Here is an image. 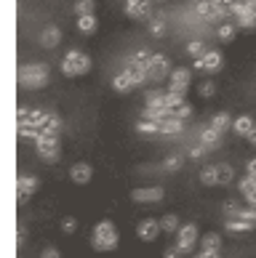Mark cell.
I'll list each match as a JSON object with an SVG mask.
<instances>
[{
  "instance_id": "1",
  "label": "cell",
  "mask_w": 256,
  "mask_h": 258,
  "mask_svg": "<svg viewBox=\"0 0 256 258\" xmlns=\"http://www.w3.org/2000/svg\"><path fill=\"white\" fill-rule=\"evenodd\" d=\"M118 242H120L118 229H115V224H112L110 218H104V221H99L96 226H93V232H91V247L93 250L110 253V250L118 247Z\"/></svg>"
},
{
  "instance_id": "2",
  "label": "cell",
  "mask_w": 256,
  "mask_h": 258,
  "mask_svg": "<svg viewBox=\"0 0 256 258\" xmlns=\"http://www.w3.org/2000/svg\"><path fill=\"white\" fill-rule=\"evenodd\" d=\"M88 72H91V56L83 53L80 48L67 51V56L62 59V75H67V78H80V75H88Z\"/></svg>"
},
{
  "instance_id": "3",
  "label": "cell",
  "mask_w": 256,
  "mask_h": 258,
  "mask_svg": "<svg viewBox=\"0 0 256 258\" xmlns=\"http://www.w3.org/2000/svg\"><path fill=\"white\" fill-rule=\"evenodd\" d=\"M48 78H51V72L45 64H24L22 70H19V83L30 91L43 88V85L48 83Z\"/></svg>"
},
{
  "instance_id": "4",
  "label": "cell",
  "mask_w": 256,
  "mask_h": 258,
  "mask_svg": "<svg viewBox=\"0 0 256 258\" xmlns=\"http://www.w3.org/2000/svg\"><path fill=\"white\" fill-rule=\"evenodd\" d=\"M35 149L40 160L45 162H56L62 157V144H59V133H51V131H40V136L35 141Z\"/></svg>"
},
{
  "instance_id": "5",
  "label": "cell",
  "mask_w": 256,
  "mask_h": 258,
  "mask_svg": "<svg viewBox=\"0 0 256 258\" xmlns=\"http://www.w3.org/2000/svg\"><path fill=\"white\" fill-rule=\"evenodd\" d=\"M166 78H171V61H168V56L152 53V59H149V83L160 85Z\"/></svg>"
},
{
  "instance_id": "6",
  "label": "cell",
  "mask_w": 256,
  "mask_h": 258,
  "mask_svg": "<svg viewBox=\"0 0 256 258\" xmlns=\"http://www.w3.org/2000/svg\"><path fill=\"white\" fill-rule=\"evenodd\" d=\"M222 67H224V59H222V53L214 51V48H208L200 59H195V72L216 75V72H222Z\"/></svg>"
},
{
  "instance_id": "7",
  "label": "cell",
  "mask_w": 256,
  "mask_h": 258,
  "mask_svg": "<svg viewBox=\"0 0 256 258\" xmlns=\"http://www.w3.org/2000/svg\"><path fill=\"white\" fill-rule=\"evenodd\" d=\"M197 240H200V237H197V226H195V224H184V226L176 232V247H179L184 255H187V253H195V242H197Z\"/></svg>"
},
{
  "instance_id": "8",
  "label": "cell",
  "mask_w": 256,
  "mask_h": 258,
  "mask_svg": "<svg viewBox=\"0 0 256 258\" xmlns=\"http://www.w3.org/2000/svg\"><path fill=\"white\" fill-rule=\"evenodd\" d=\"M189 83H192V70H187V67H182V70H174L168 78V91L174 93H187Z\"/></svg>"
},
{
  "instance_id": "9",
  "label": "cell",
  "mask_w": 256,
  "mask_h": 258,
  "mask_svg": "<svg viewBox=\"0 0 256 258\" xmlns=\"http://www.w3.org/2000/svg\"><path fill=\"white\" fill-rule=\"evenodd\" d=\"M37 186H40V181H37L35 176H19V181H16V203L19 205L27 203V200L37 192Z\"/></svg>"
},
{
  "instance_id": "10",
  "label": "cell",
  "mask_w": 256,
  "mask_h": 258,
  "mask_svg": "<svg viewBox=\"0 0 256 258\" xmlns=\"http://www.w3.org/2000/svg\"><path fill=\"white\" fill-rule=\"evenodd\" d=\"M160 232H163V229H160L158 218H141L139 226H136V234H139L141 242H155L160 237Z\"/></svg>"
},
{
  "instance_id": "11",
  "label": "cell",
  "mask_w": 256,
  "mask_h": 258,
  "mask_svg": "<svg viewBox=\"0 0 256 258\" xmlns=\"http://www.w3.org/2000/svg\"><path fill=\"white\" fill-rule=\"evenodd\" d=\"M166 197L163 186H139L131 192V200L134 203H160V200Z\"/></svg>"
},
{
  "instance_id": "12",
  "label": "cell",
  "mask_w": 256,
  "mask_h": 258,
  "mask_svg": "<svg viewBox=\"0 0 256 258\" xmlns=\"http://www.w3.org/2000/svg\"><path fill=\"white\" fill-rule=\"evenodd\" d=\"M112 88H115L118 93H128V91H134V88H139L136 85V78H134V72L128 70H123V72H118L115 75V80H112Z\"/></svg>"
},
{
  "instance_id": "13",
  "label": "cell",
  "mask_w": 256,
  "mask_h": 258,
  "mask_svg": "<svg viewBox=\"0 0 256 258\" xmlns=\"http://www.w3.org/2000/svg\"><path fill=\"white\" fill-rule=\"evenodd\" d=\"M70 178L75 181V184H88V181L93 178V168L88 165V162H75V165L70 168Z\"/></svg>"
},
{
  "instance_id": "14",
  "label": "cell",
  "mask_w": 256,
  "mask_h": 258,
  "mask_svg": "<svg viewBox=\"0 0 256 258\" xmlns=\"http://www.w3.org/2000/svg\"><path fill=\"white\" fill-rule=\"evenodd\" d=\"M253 128H256V122H253L251 114H240V117L232 120V133H235V136H240V139H248Z\"/></svg>"
},
{
  "instance_id": "15",
  "label": "cell",
  "mask_w": 256,
  "mask_h": 258,
  "mask_svg": "<svg viewBox=\"0 0 256 258\" xmlns=\"http://www.w3.org/2000/svg\"><path fill=\"white\" fill-rule=\"evenodd\" d=\"M152 0H126V14L131 19H147Z\"/></svg>"
},
{
  "instance_id": "16",
  "label": "cell",
  "mask_w": 256,
  "mask_h": 258,
  "mask_svg": "<svg viewBox=\"0 0 256 258\" xmlns=\"http://www.w3.org/2000/svg\"><path fill=\"white\" fill-rule=\"evenodd\" d=\"M45 122H48V112H45V109H30L27 120H24V122H19V125H30V128L43 131V128H45Z\"/></svg>"
},
{
  "instance_id": "17",
  "label": "cell",
  "mask_w": 256,
  "mask_h": 258,
  "mask_svg": "<svg viewBox=\"0 0 256 258\" xmlns=\"http://www.w3.org/2000/svg\"><path fill=\"white\" fill-rule=\"evenodd\" d=\"M59 40H62V30L56 24H48L43 30V35H40V43L45 45V48H56L59 45Z\"/></svg>"
},
{
  "instance_id": "18",
  "label": "cell",
  "mask_w": 256,
  "mask_h": 258,
  "mask_svg": "<svg viewBox=\"0 0 256 258\" xmlns=\"http://www.w3.org/2000/svg\"><path fill=\"white\" fill-rule=\"evenodd\" d=\"M200 144H203L206 149H216V147L222 144V133H219V131H214L211 125L203 128V131H200Z\"/></svg>"
},
{
  "instance_id": "19",
  "label": "cell",
  "mask_w": 256,
  "mask_h": 258,
  "mask_svg": "<svg viewBox=\"0 0 256 258\" xmlns=\"http://www.w3.org/2000/svg\"><path fill=\"white\" fill-rule=\"evenodd\" d=\"M235 35H238V22H222L219 30H216V37H219L222 43H232Z\"/></svg>"
},
{
  "instance_id": "20",
  "label": "cell",
  "mask_w": 256,
  "mask_h": 258,
  "mask_svg": "<svg viewBox=\"0 0 256 258\" xmlns=\"http://www.w3.org/2000/svg\"><path fill=\"white\" fill-rule=\"evenodd\" d=\"M182 128H184V120H179V117L160 120V133H163V136H176Z\"/></svg>"
},
{
  "instance_id": "21",
  "label": "cell",
  "mask_w": 256,
  "mask_h": 258,
  "mask_svg": "<svg viewBox=\"0 0 256 258\" xmlns=\"http://www.w3.org/2000/svg\"><path fill=\"white\" fill-rule=\"evenodd\" d=\"M160 229H163L166 234H176L179 229H182V224H179V216H176V213H166V216H160Z\"/></svg>"
},
{
  "instance_id": "22",
  "label": "cell",
  "mask_w": 256,
  "mask_h": 258,
  "mask_svg": "<svg viewBox=\"0 0 256 258\" xmlns=\"http://www.w3.org/2000/svg\"><path fill=\"white\" fill-rule=\"evenodd\" d=\"M200 184H206V186H216V184H219V165H206L200 170Z\"/></svg>"
},
{
  "instance_id": "23",
  "label": "cell",
  "mask_w": 256,
  "mask_h": 258,
  "mask_svg": "<svg viewBox=\"0 0 256 258\" xmlns=\"http://www.w3.org/2000/svg\"><path fill=\"white\" fill-rule=\"evenodd\" d=\"M195 11H197V16H203V19H219V14H216V6L211 3V0H197L195 3Z\"/></svg>"
},
{
  "instance_id": "24",
  "label": "cell",
  "mask_w": 256,
  "mask_h": 258,
  "mask_svg": "<svg viewBox=\"0 0 256 258\" xmlns=\"http://www.w3.org/2000/svg\"><path fill=\"white\" fill-rule=\"evenodd\" d=\"M78 30H80L83 35H93V32L99 30L96 16H93V14H88V16H78Z\"/></svg>"
},
{
  "instance_id": "25",
  "label": "cell",
  "mask_w": 256,
  "mask_h": 258,
  "mask_svg": "<svg viewBox=\"0 0 256 258\" xmlns=\"http://www.w3.org/2000/svg\"><path fill=\"white\" fill-rule=\"evenodd\" d=\"M219 247H222V237L216 234V232L200 237V250H214V253H219Z\"/></svg>"
},
{
  "instance_id": "26",
  "label": "cell",
  "mask_w": 256,
  "mask_h": 258,
  "mask_svg": "<svg viewBox=\"0 0 256 258\" xmlns=\"http://www.w3.org/2000/svg\"><path fill=\"white\" fill-rule=\"evenodd\" d=\"M211 128H214V131H219V133H224L227 128H232V117H230L227 112L214 114V117H211Z\"/></svg>"
},
{
  "instance_id": "27",
  "label": "cell",
  "mask_w": 256,
  "mask_h": 258,
  "mask_svg": "<svg viewBox=\"0 0 256 258\" xmlns=\"http://www.w3.org/2000/svg\"><path fill=\"white\" fill-rule=\"evenodd\" d=\"M136 133H141V136H155V133H160V122H155V120H139L136 122Z\"/></svg>"
},
{
  "instance_id": "28",
  "label": "cell",
  "mask_w": 256,
  "mask_h": 258,
  "mask_svg": "<svg viewBox=\"0 0 256 258\" xmlns=\"http://www.w3.org/2000/svg\"><path fill=\"white\" fill-rule=\"evenodd\" d=\"M235 181V170L230 162H219V186H230Z\"/></svg>"
},
{
  "instance_id": "29",
  "label": "cell",
  "mask_w": 256,
  "mask_h": 258,
  "mask_svg": "<svg viewBox=\"0 0 256 258\" xmlns=\"http://www.w3.org/2000/svg\"><path fill=\"white\" fill-rule=\"evenodd\" d=\"M227 232H251V229H256L253 224L248 221H240V218H227Z\"/></svg>"
},
{
  "instance_id": "30",
  "label": "cell",
  "mask_w": 256,
  "mask_h": 258,
  "mask_svg": "<svg viewBox=\"0 0 256 258\" xmlns=\"http://www.w3.org/2000/svg\"><path fill=\"white\" fill-rule=\"evenodd\" d=\"M93 8H96V3H93V0H75L72 11L78 14V16H88V14H93Z\"/></svg>"
},
{
  "instance_id": "31",
  "label": "cell",
  "mask_w": 256,
  "mask_h": 258,
  "mask_svg": "<svg viewBox=\"0 0 256 258\" xmlns=\"http://www.w3.org/2000/svg\"><path fill=\"white\" fill-rule=\"evenodd\" d=\"M184 104V93H174V91H166V109H179Z\"/></svg>"
},
{
  "instance_id": "32",
  "label": "cell",
  "mask_w": 256,
  "mask_h": 258,
  "mask_svg": "<svg viewBox=\"0 0 256 258\" xmlns=\"http://www.w3.org/2000/svg\"><path fill=\"white\" fill-rule=\"evenodd\" d=\"M240 195H243V200L245 197H251V195H256V181L245 173V178H240Z\"/></svg>"
},
{
  "instance_id": "33",
  "label": "cell",
  "mask_w": 256,
  "mask_h": 258,
  "mask_svg": "<svg viewBox=\"0 0 256 258\" xmlns=\"http://www.w3.org/2000/svg\"><path fill=\"white\" fill-rule=\"evenodd\" d=\"M149 32H152L155 37H163V35H166V19H163V16L149 19Z\"/></svg>"
},
{
  "instance_id": "34",
  "label": "cell",
  "mask_w": 256,
  "mask_h": 258,
  "mask_svg": "<svg viewBox=\"0 0 256 258\" xmlns=\"http://www.w3.org/2000/svg\"><path fill=\"white\" fill-rule=\"evenodd\" d=\"M222 210H224V216H227V218H238V213H240L243 208H240V203H238V200L232 197V200H227V203L222 205Z\"/></svg>"
},
{
  "instance_id": "35",
  "label": "cell",
  "mask_w": 256,
  "mask_h": 258,
  "mask_svg": "<svg viewBox=\"0 0 256 258\" xmlns=\"http://www.w3.org/2000/svg\"><path fill=\"white\" fill-rule=\"evenodd\" d=\"M62 125H64V122H62V117H59V114H56V112H48V122H45V128H43V131L62 133Z\"/></svg>"
},
{
  "instance_id": "36",
  "label": "cell",
  "mask_w": 256,
  "mask_h": 258,
  "mask_svg": "<svg viewBox=\"0 0 256 258\" xmlns=\"http://www.w3.org/2000/svg\"><path fill=\"white\" fill-rule=\"evenodd\" d=\"M197 93H200L203 99H211V96H216V83H214V80H203L200 85H197Z\"/></svg>"
},
{
  "instance_id": "37",
  "label": "cell",
  "mask_w": 256,
  "mask_h": 258,
  "mask_svg": "<svg viewBox=\"0 0 256 258\" xmlns=\"http://www.w3.org/2000/svg\"><path fill=\"white\" fill-rule=\"evenodd\" d=\"M208 48H206V43H200V40H192V43H187V53L192 56V59H200V56L206 53Z\"/></svg>"
},
{
  "instance_id": "38",
  "label": "cell",
  "mask_w": 256,
  "mask_h": 258,
  "mask_svg": "<svg viewBox=\"0 0 256 258\" xmlns=\"http://www.w3.org/2000/svg\"><path fill=\"white\" fill-rule=\"evenodd\" d=\"M238 218L240 221H248V224H253L256 226V208H251V205H245L240 213H238Z\"/></svg>"
},
{
  "instance_id": "39",
  "label": "cell",
  "mask_w": 256,
  "mask_h": 258,
  "mask_svg": "<svg viewBox=\"0 0 256 258\" xmlns=\"http://www.w3.org/2000/svg\"><path fill=\"white\" fill-rule=\"evenodd\" d=\"M75 229H78V218H75V216H64L62 218V232L64 234H72Z\"/></svg>"
},
{
  "instance_id": "40",
  "label": "cell",
  "mask_w": 256,
  "mask_h": 258,
  "mask_svg": "<svg viewBox=\"0 0 256 258\" xmlns=\"http://www.w3.org/2000/svg\"><path fill=\"white\" fill-rule=\"evenodd\" d=\"M179 168H182V157H176V155L166 157V162H163V170H166V173H171V170H179Z\"/></svg>"
},
{
  "instance_id": "41",
  "label": "cell",
  "mask_w": 256,
  "mask_h": 258,
  "mask_svg": "<svg viewBox=\"0 0 256 258\" xmlns=\"http://www.w3.org/2000/svg\"><path fill=\"white\" fill-rule=\"evenodd\" d=\"M19 136H22V139H32V141H37L40 131H37V128H30V125H19Z\"/></svg>"
},
{
  "instance_id": "42",
  "label": "cell",
  "mask_w": 256,
  "mask_h": 258,
  "mask_svg": "<svg viewBox=\"0 0 256 258\" xmlns=\"http://www.w3.org/2000/svg\"><path fill=\"white\" fill-rule=\"evenodd\" d=\"M174 117H179V120H187V117H192V107H189V104L184 101L179 109H174Z\"/></svg>"
},
{
  "instance_id": "43",
  "label": "cell",
  "mask_w": 256,
  "mask_h": 258,
  "mask_svg": "<svg viewBox=\"0 0 256 258\" xmlns=\"http://www.w3.org/2000/svg\"><path fill=\"white\" fill-rule=\"evenodd\" d=\"M208 155V149L203 147V144H197V147H192V149H189V157H192V160H203Z\"/></svg>"
},
{
  "instance_id": "44",
  "label": "cell",
  "mask_w": 256,
  "mask_h": 258,
  "mask_svg": "<svg viewBox=\"0 0 256 258\" xmlns=\"http://www.w3.org/2000/svg\"><path fill=\"white\" fill-rule=\"evenodd\" d=\"M184 253L182 250H179V247L174 245V247H166V250H163V258H182Z\"/></svg>"
},
{
  "instance_id": "45",
  "label": "cell",
  "mask_w": 256,
  "mask_h": 258,
  "mask_svg": "<svg viewBox=\"0 0 256 258\" xmlns=\"http://www.w3.org/2000/svg\"><path fill=\"white\" fill-rule=\"evenodd\" d=\"M40 258H62V255H59V250H56V247H45V250L40 253Z\"/></svg>"
},
{
  "instance_id": "46",
  "label": "cell",
  "mask_w": 256,
  "mask_h": 258,
  "mask_svg": "<svg viewBox=\"0 0 256 258\" xmlns=\"http://www.w3.org/2000/svg\"><path fill=\"white\" fill-rule=\"evenodd\" d=\"M24 240H27V232H24L22 226H19V229H16V247H22V245H24Z\"/></svg>"
},
{
  "instance_id": "47",
  "label": "cell",
  "mask_w": 256,
  "mask_h": 258,
  "mask_svg": "<svg viewBox=\"0 0 256 258\" xmlns=\"http://www.w3.org/2000/svg\"><path fill=\"white\" fill-rule=\"evenodd\" d=\"M245 170H248V176L256 181V157H251V160H248V165H245Z\"/></svg>"
},
{
  "instance_id": "48",
  "label": "cell",
  "mask_w": 256,
  "mask_h": 258,
  "mask_svg": "<svg viewBox=\"0 0 256 258\" xmlns=\"http://www.w3.org/2000/svg\"><path fill=\"white\" fill-rule=\"evenodd\" d=\"M195 258H219V253H214V250H200V253H195Z\"/></svg>"
},
{
  "instance_id": "49",
  "label": "cell",
  "mask_w": 256,
  "mask_h": 258,
  "mask_svg": "<svg viewBox=\"0 0 256 258\" xmlns=\"http://www.w3.org/2000/svg\"><path fill=\"white\" fill-rule=\"evenodd\" d=\"M248 144H251V147H256V128L251 131V136H248Z\"/></svg>"
},
{
  "instance_id": "50",
  "label": "cell",
  "mask_w": 256,
  "mask_h": 258,
  "mask_svg": "<svg viewBox=\"0 0 256 258\" xmlns=\"http://www.w3.org/2000/svg\"><path fill=\"white\" fill-rule=\"evenodd\" d=\"M251 11H253V14H256V0H253V3H251Z\"/></svg>"
}]
</instances>
